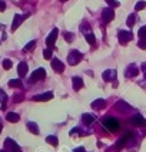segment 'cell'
I'll return each mask as SVG.
<instances>
[{"label": "cell", "instance_id": "6da1fadb", "mask_svg": "<svg viewBox=\"0 0 146 152\" xmlns=\"http://www.w3.org/2000/svg\"><path fill=\"white\" fill-rule=\"evenodd\" d=\"M103 125L105 128L109 131V132H117L120 129V123L116 118H112V116H106L103 119Z\"/></svg>", "mask_w": 146, "mask_h": 152}, {"label": "cell", "instance_id": "7a4b0ae2", "mask_svg": "<svg viewBox=\"0 0 146 152\" xmlns=\"http://www.w3.org/2000/svg\"><path fill=\"white\" fill-rule=\"evenodd\" d=\"M82 59H83V55H82L79 50H72V52L68 55V63H69L70 66L77 65Z\"/></svg>", "mask_w": 146, "mask_h": 152}, {"label": "cell", "instance_id": "3957f363", "mask_svg": "<svg viewBox=\"0 0 146 152\" xmlns=\"http://www.w3.org/2000/svg\"><path fill=\"white\" fill-rule=\"evenodd\" d=\"M132 136H133V135H132V132H126V134H125V135H123V136H122L117 142H116L115 149H116V151H120L122 148H125V145L129 142V139H130Z\"/></svg>", "mask_w": 146, "mask_h": 152}, {"label": "cell", "instance_id": "277c9868", "mask_svg": "<svg viewBox=\"0 0 146 152\" xmlns=\"http://www.w3.org/2000/svg\"><path fill=\"white\" fill-rule=\"evenodd\" d=\"M117 38H119L120 45H126L128 42H130L133 39V35H132V32H128V30H119Z\"/></svg>", "mask_w": 146, "mask_h": 152}, {"label": "cell", "instance_id": "5b68a950", "mask_svg": "<svg viewBox=\"0 0 146 152\" xmlns=\"http://www.w3.org/2000/svg\"><path fill=\"white\" fill-rule=\"evenodd\" d=\"M113 17H115V12H113V7H105L103 10H102V20L105 22V23H109L113 20Z\"/></svg>", "mask_w": 146, "mask_h": 152}, {"label": "cell", "instance_id": "8992f818", "mask_svg": "<svg viewBox=\"0 0 146 152\" xmlns=\"http://www.w3.org/2000/svg\"><path fill=\"white\" fill-rule=\"evenodd\" d=\"M44 77H46V71H44L43 68H39V69H36V71L32 73V76H30V82L35 83V82L42 80V79H44Z\"/></svg>", "mask_w": 146, "mask_h": 152}, {"label": "cell", "instance_id": "52a82bcc", "mask_svg": "<svg viewBox=\"0 0 146 152\" xmlns=\"http://www.w3.org/2000/svg\"><path fill=\"white\" fill-rule=\"evenodd\" d=\"M57 35H59V30H57V29H53V30L50 32V35L47 36V39H46V45H47L49 49H53L55 42H56V39H57Z\"/></svg>", "mask_w": 146, "mask_h": 152}, {"label": "cell", "instance_id": "ba28073f", "mask_svg": "<svg viewBox=\"0 0 146 152\" xmlns=\"http://www.w3.org/2000/svg\"><path fill=\"white\" fill-rule=\"evenodd\" d=\"M138 73H139V68L135 63H130L126 68V71H125V76L126 77H135V76H138Z\"/></svg>", "mask_w": 146, "mask_h": 152}, {"label": "cell", "instance_id": "9c48e42d", "mask_svg": "<svg viewBox=\"0 0 146 152\" xmlns=\"http://www.w3.org/2000/svg\"><path fill=\"white\" fill-rule=\"evenodd\" d=\"M130 122H132V125H135V126H141V128L146 126V119L142 115H135V116H132Z\"/></svg>", "mask_w": 146, "mask_h": 152}, {"label": "cell", "instance_id": "30bf717a", "mask_svg": "<svg viewBox=\"0 0 146 152\" xmlns=\"http://www.w3.org/2000/svg\"><path fill=\"white\" fill-rule=\"evenodd\" d=\"M52 98H53L52 92H44V93H40V95L33 96V101L35 102H46V101H50Z\"/></svg>", "mask_w": 146, "mask_h": 152}, {"label": "cell", "instance_id": "8fae6325", "mask_svg": "<svg viewBox=\"0 0 146 152\" xmlns=\"http://www.w3.org/2000/svg\"><path fill=\"white\" fill-rule=\"evenodd\" d=\"M29 14H25V16H20V14H14V17H13V23H12V30L14 32L20 25H22V22H23V19H26Z\"/></svg>", "mask_w": 146, "mask_h": 152}, {"label": "cell", "instance_id": "7c38bea8", "mask_svg": "<svg viewBox=\"0 0 146 152\" xmlns=\"http://www.w3.org/2000/svg\"><path fill=\"white\" fill-rule=\"evenodd\" d=\"M102 77H103L105 82H113V80L116 79V71H115V69H108V71L103 72Z\"/></svg>", "mask_w": 146, "mask_h": 152}, {"label": "cell", "instance_id": "4fadbf2b", "mask_svg": "<svg viewBox=\"0 0 146 152\" xmlns=\"http://www.w3.org/2000/svg\"><path fill=\"white\" fill-rule=\"evenodd\" d=\"M52 68H53V71L57 72V73H62V72L65 71V65H63L59 59H52Z\"/></svg>", "mask_w": 146, "mask_h": 152}, {"label": "cell", "instance_id": "5bb4252c", "mask_svg": "<svg viewBox=\"0 0 146 152\" xmlns=\"http://www.w3.org/2000/svg\"><path fill=\"white\" fill-rule=\"evenodd\" d=\"M27 63L26 62H20L19 63V66H17V73H19V76L20 77H23V76L27 75Z\"/></svg>", "mask_w": 146, "mask_h": 152}, {"label": "cell", "instance_id": "9a60e30c", "mask_svg": "<svg viewBox=\"0 0 146 152\" xmlns=\"http://www.w3.org/2000/svg\"><path fill=\"white\" fill-rule=\"evenodd\" d=\"M72 82H73V89H74V90H79V89L83 88V79H82V77H79V76H73Z\"/></svg>", "mask_w": 146, "mask_h": 152}, {"label": "cell", "instance_id": "2e32d148", "mask_svg": "<svg viewBox=\"0 0 146 152\" xmlns=\"http://www.w3.org/2000/svg\"><path fill=\"white\" fill-rule=\"evenodd\" d=\"M116 108H117L120 112H129V111H132V108H130L126 102H123V101H119V102L116 103Z\"/></svg>", "mask_w": 146, "mask_h": 152}, {"label": "cell", "instance_id": "e0dca14e", "mask_svg": "<svg viewBox=\"0 0 146 152\" xmlns=\"http://www.w3.org/2000/svg\"><path fill=\"white\" fill-rule=\"evenodd\" d=\"M82 122L85 123V125H90V123H93L95 122V116L92 114H83L82 115Z\"/></svg>", "mask_w": 146, "mask_h": 152}, {"label": "cell", "instance_id": "ac0fdd59", "mask_svg": "<svg viewBox=\"0 0 146 152\" xmlns=\"http://www.w3.org/2000/svg\"><path fill=\"white\" fill-rule=\"evenodd\" d=\"M105 105H106L105 99H96V101L92 102V108L93 109H102V108H105Z\"/></svg>", "mask_w": 146, "mask_h": 152}, {"label": "cell", "instance_id": "d6986e66", "mask_svg": "<svg viewBox=\"0 0 146 152\" xmlns=\"http://www.w3.org/2000/svg\"><path fill=\"white\" fill-rule=\"evenodd\" d=\"M6 119H7L9 122H13V123H16V122H19L20 116H19L17 114H14V112H9V114L6 115Z\"/></svg>", "mask_w": 146, "mask_h": 152}, {"label": "cell", "instance_id": "ffe728a7", "mask_svg": "<svg viewBox=\"0 0 146 152\" xmlns=\"http://www.w3.org/2000/svg\"><path fill=\"white\" fill-rule=\"evenodd\" d=\"M27 129L32 134H35V135L39 134V126H37V123H35V122H27Z\"/></svg>", "mask_w": 146, "mask_h": 152}, {"label": "cell", "instance_id": "44dd1931", "mask_svg": "<svg viewBox=\"0 0 146 152\" xmlns=\"http://www.w3.org/2000/svg\"><path fill=\"white\" fill-rule=\"evenodd\" d=\"M0 102H1V109L6 108V102H7V95L3 89H0Z\"/></svg>", "mask_w": 146, "mask_h": 152}, {"label": "cell", "instance_id": "7402d4cb", "mask_svg": "<svg viewBox=\"0 0 146 152\" xmlns=\"http://www.w3.org/2000/svg\"><path fill=\"white\" fill-rule=\"evenodd\" d=\"M135 22H136V16H135V13L129 14V16H128V20H126V25H128L129 27H133Z\"/></svg>", "mask_w": 146, "mask_h": 152}, {"label": "cell", "instance_id": "603a6c76", "mask_svg": "<svg viewBox=\"0 0 146 152\" xmlns=\"http://www.w3.org/2000/svg\"><path fill=\"white\" fill-rule=\"evenodd\" d=\"M9 86L10 88H22V80L20 79H12V80H9Z\"/></svg>", "mask_w": 146, "mask_h": 152}, {"label": "cell", "instance_id": "cb8c5ba5", "mask_svg": "<svg viewBox=\"0 0 146 152\" xmlns=\"http://www.w3.org/2000/svg\"><path fill=\"white\" fill-rule=\"evenodd\" d=\"M85 38H86V42H87L89 45H95V43H96V39H95V35H93L92 32L86 33V35H85Z\"/></svg>", "mask_w": 146, "mask_h": 152}, {"label": "cell", "instance_id": "d4e9b609", "mask_svg": "<svg viewBox=\"0 0 146 152\" xmlns=\"http://www.w3.org/2000/svg\"><path fill=\"white\" fill-rule=\"evenodd\" d=\"M46 141H47V144H50V145H53V147H56V145L59 144L57 138H56V136H53V135H49V136L46 138Z\"/></svg>", "mask_w": 146, "mask_h": 152}, {"label": "cell", "instance_id": "484cf974", "mask_svg": "<svg viewBox=\"0 0 146 152\" xmlns=\"http://www.w3.org/2000/svg\"><path fill=\"white\" fill-rule=\"evenodd\" d=\"M143 9H146V1H143V0H141V1H138L136 4H135V10L138 12V10H143Z\"/></svg>", "mask_w": 146, "mask_h": 152}, {"label": "cell", "instance_id": "4316f807", "mask_svg": "<svg viewBox=\"0 0 146 152\" xmlns=\"http://www.w3.org/2000/svg\"><path fill=\"white\" fill-rule=\"evenodd\" d=\"M43 58L47 59V60H50V59H52V49H49V47L44 49V50H43Z\"/></svg>", "mask_w": 146, "mask_h": 152}, {"label": "cell", "instance_id": "83f0119b", "mask_svg": "<svg viewBox=\"0 0 146 152\" xmlns=\"http://www.w3.org/2000/svg\"><path fill=\"white\" fill-rule=\"evenodd\" d=\"M12 66H13V63H12V60H10V59H4V60H3V68H4L6 71L12 69Z\"/></svg>", "mask_w": 146, "mask_h": 152}, {"label": "cell", "instance_id": "f1b7e54d", "mask_svg": "<svg viewBox=\"0 0 146 152\" xmlns=\"http://www.w3.org/2000/svg\"><path fill=\"white\" fill-rule=\"evenodd\" d=\"M35 46H36V40H32V42H29V43L25 46V52H29V50H32Z\"/></svg>", "mask_w": 146, "mask_h": 152}, {"label": "cell", "instance_id": "f546056e", "mask_svg": "<svg viewBox=\"0 0 146 152\" xmlns=\"http://www.w3.org/2000/svg\"><path fill=\"white\" fill-rule=\"evenodd\" d=\"M138 35H139V38H141V39H145L146 38V26H142V27L139 29Z\"/></svg>", "mask_w": 146, "mask_h": 152}, {"label": "cell", "instance_id": "4dcf8cb0", "mask_svg": "<svg viewBox=\"0 0 146 152\" xmlns=\"http://www.w3.org/2000/svg\"><path fill=\"white\" fill-rule=\"evenodd\" d=\"M138 46H139V49H143V50H146V38L145 39H141V40L138 42Z\"/></svg>", "mask_w": 146, "mask_h": 152}, {"label": "cell", "instance_id": "1f68e13d", "mask_svg": "<svg viewBox=\"0 0 146 152\" xmlns=\"http://www.w3.org/2000/svg\"><path fill=\"white\" fill-rule=\"evenodd\" d=\"M108 4H109L110 7H117L119 6V1H116V0H105Z\"/></svg>", "mask_w": 146, "mask_h": 152}, {"label": "cell", "instance_id": "d6a6232c", "mask_svg": "<svg viewBox=\"0 0 146 152\" xmlns=\"http://www.w3.org/2000/svg\"><path fill=\"white\" fill-rule=\"evenodd\" d=\"M65 39H66L68 42H73V35L70 32H66V33H65Z\"/></svg>", "mask_w": 146, "mask_h": 152}, {"label": "cell", "instance_id": "836d02e7", "mask_svg": "<svg viewBox=\"0 0 146 152\" xmlns=\"http://www.w3.org/2000/svg\"><path fill=\"white\" fill-rule=\"evenodd\" d=\"M6 10V3L3 0H0V12H4Z\"/></svg>", "mask_w": 146, "mask_h": 152}, {"label": "cell", "instance_id": "e575fe53", "mask_svg": "<svg viewBox=\"0 0 146 152\" xmlns=\"http://www.w3.org/2000/svg\"><path fill=\"white\" fill-rule=\"evenodd\" d=\"M142 71L145 72V77H146V62L145 63H142Z\"/></svg>", "mask_w": 146, "mask_h": 152}, {"label": "cell", "instance_id": "d590c367", "mask_svg": "<svg viewBox=\"0 0 146 152\" xmlns=\"http://www.w3.org/2000/svg\"><path fill=\"white\" fill-rule=\"evenodd\" d=\"M74 152H85L83 148H77V149H74Z\"/></svg>", "mask_w": 146, "mask_h": 152}, {"label": "cell", "instance_id": "8d00e7d4", "mask_svg": "<svg viewBox=\"0 0 146 152\" xmlns=\"http://www.w3.org/2000/svg\"><path fill=\"white\" fill-rule=\"evenodd\" d=\"M1 129H3V123H1V121H0V132H1Z\"/></svg>", "mask_w": 146, "mask_h": 152}, {"label": "cell", "instance_id": "74e56055", "mask_svg": "<svg viewBox=\"0 0 146 152\" xmlns=\"http://www.w3.org/2000/svg\"><path fill=\"white\" fill-rule=\"evenodd\" d=\"M60 1H62V3H66V1H68V0H60Z\"/></svg>", "mask_w": 146, "mask_h": 152}, {"label": "cell", "instance_id": "f35d334b", "mask_svg": "<svg viewBox=\"0 0 146 152\" xmlns=\"http://www.w3.org/2000/svg\"><path fill=\"white\" fill-rule=\"evenodd\" d=\"M0 152H7V151H6V149H1V151H0Z\"/></svg>", "mask_w": 146, "mask_h": 152}]
</instances>
